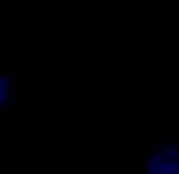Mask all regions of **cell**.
<instances>
[{"label":"cell","instance_id":"3","mask_svg":"<svg viewBox=\"0 0 179 174\" xmlns=\"http://www.w3.org/2000/svg\"><path fill=\"white\" fill-rule=\"evenodd\" d=\"M131 174H135V163L131 165Z\"/></svg>","mask_w":179,"mask_h":174},{"label":"cell","instance_id":"2","mask_svg":"<svg viewBox=\"0 0 179 174\" xmlns=\"http://www.w3.org/2000/svg\"><path fill=\"white\" fill-rule=\"evenodd\" d=\"M0 7L2 8H13L14 10V0H0Z\"/></svg>","mask_w":179,"mask_h":174},{"label":"cell","instance_id":"1","mask_svg":"<svg viewBox=\"0 0 179 174\" xmlns=\"http://www.w3.org/2000/svg\"><path fill=\"white\" fill-rule=\"evenodd\" d=\"M16 102V74L0 69V110L5 111Z\"/></svg>","mask_w":179,"mask_h":174}]
</instances>
